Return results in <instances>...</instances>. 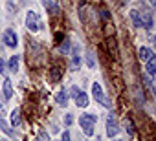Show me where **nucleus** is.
Wrapping results in <instances>:
<instances>
[{"label":"nucleus","instance_id":"13","mask_svg":"<svg viewBox=\"0 0 156 141\" xmlns=\"http://www.w3.org/2000/svg\"><path fill=\"white\" fill-rule=\"evenodd\" d=\"M151 55H154V53H152V50H151V48H147V46H141V48H140V51H138V57H140L143 62H145Z\"/></svg>","mask_w":156,"mask_h":141},{"label":"nucleus","instance_id":"26","mask_svg":"<svg viewBox=\"0 0 156 141\" xmlns=\"http://www.w3.org/2000/svg\"><path fill=\"white\" fill-rule=\"evenodd\" d=\"M39 137H41V139H50V136H48L44 130H41V132H39Z\"/></svg>","mask_w":156,"mask_h":141},{"label":"nucleus","instance_id":"23","mask_svg":"<svg viewBox=\"0 0 156 141\" xmlns=\"http://www.w3.org/2000/svg\"><path fill=\"white\" fill-rule=\"evenodd\" d=\"M125 126H127L129 134H130V136H134V128H132V123H130V121H125Z\"/></svg>","mask_w":156,"mask_h":141},{"label":"nucleus","instance_id":"7","mask_svg":"<svg viewBox=\"0 0 156 141\" xmlns=\"http://www.w3.org/2000/svg\"><path fill=\"white\" fill-rule=\"evenodd\" d=\"M73 99H75V105L79 106V108H87V106H88V103H90V101H88V95H87L85 92H81V90L77 92V95H75Z\"/></svg>","mask_w":156,"mask_h":141},{"label":"nucleus","instance_id":"10","mask_svg":"<svg viewBox=\"0 0 156 141\" xmlns=\"http://www.w3.org/2000/svg\"><path fill=\"white\" fill-rule=\"evenodd\" d=\"M55 103L59 106H66L68 105V92L66 90H59L57 95H55Z\"/></svg>","mask_w":156,"mask_h":141},{"label":"nucleus","instance_id":"3","mask_svg":"<svg viewBox=\"0 0 156 141\" xmlns=\"http://www.w3.org/2000/svg\"><path fill=\"white\" fill-rule=\"evenodd\" d=\"M92 95H94V99H96L98 103H101L103 106H110V103H108V99L105 97V92H103V88H101L99 83H94V84H92Z\"/></svg>","mask_w":156,"mask_h":141},{"label":"nucleus","instance_id":"14","mask_svg":"<svg viewBox=\"0 0 156 141\" xmlns=\"http://www.w3.org/2000/svg\"><path fill=\"white\" fill-rule=\"evenodd\" d=\"M4 97L6 99H11L13 97V86H11V81L9 79L4 81Z\"/></svg>","mask_w":156,"mask_h":141},{"label":"nucleus","instance_id":"17","mask_svg":"<svg viewBox=\"0 0 156 141\" xmlns=\"http://www.w3.org/2000/svg\"><path fill=\"white\" fill-rule=\"evenodd\" d=\"M59 79H61L59 68H53V70H51V81H53V83H59Z\"/></svg>","mask_w":156,"mask_h":141},{"label":"nucleus","instance_id":"18","mask_svg":"<svg viewBox=\"0 0 156 141\" xmlns=\"http://www.w3.org/2000/svg\"><path fill=\"white\" fill-rule=\"evenodd\" d=\"M72 64H73V68H72V70H79V64H81V59H79V57H77V55H75V57H73V60H72Z\"/></svg>","mask_w":156,"mask_h":141},{"label":"nucleus","instance_id":"1","mask_svg":"<svg viewBox=\"0 0 156 141\" xmlns=\"http://www.w3.org/2000/svg\"><path fill=\"white\" fill-rule=\"evenodd\" d=\"M98 123V115L96 114H83L79 117V125H81V130L87 134V136H92L94 134V126Z\"/></svg>","mask_w":156,"mask_h":141},{"label":"nucleus","instance_id":"25","mask_svg":"<svg viewBox=\"0 0 156 141\" xmlns=\"http://www.w3.org/2000/svg\"><path fill=\"white\" fill-rule=\"evenodd\" d=\"M77 92H79V88H77V86H72V88H70V95H72V97H75Z\"/></svg>","mask_w":156,"mask_h":141},{"label":"nucleus","instance_id":"28","mask_svg":"<svg viewBox=\"0 0 156 141\" xmlns=\"http://www.w3.org/2000/svg\"><path fill=\"white\" fill-rule=\"evenodd\" d=\"M149 4H151V6L154 8V6H156V0H149Z\"/></svg>","mask_w":156,"mask_h":141},{"label":"nucleus","instance_id":"16","mask_svg":"<svg viewBox=\"0 0 156 141\" xmlns=\"http://www.w3.org/2000/svg\"><path fill=\"white\" fill-rule=\"evenodd\" d=\"M0 128H2V130H4V132L8 134V136H13V132H11V128L8 126V123H6L4 119H0Z\"/></svg>","mask_w":156,"mask_h":141},{"label":"nucleus","instance_id":"5","mask_svg":"<svg viewBox=\"0 0 156 141\" xmlns=\"http://www.w3.org/2000/svg\"><path fill=\"white\" fill-rule=\"evenodd\" d=\"M2 39H4V44H6L8 48H17V44H19L17 33H15V29H11V28H6V29H4Z\"/></svg>","mask_w":156,"mask_h":141},{"label":"nucleus","instance_id":"27","mask_svg":"<svg viewBox=\"0 0 156 141\" xmlns=\"http://www.w3.org/2000/svg\"><path fill=\"white\" fill-rule=\"evenodd\" d=\"M61 137H62L64 141H68V139H70V132H62V136H61Z\"/></svg>","mask_w":156,"mask_h":141},{"label":"nucleus","instance_id":"2","mask_svg":"<svg viewBox=\"0 0 156 141\" xmlns=\"http://www.w3.org/2000/svg\"><path fill=\"white\" fill-rule=\"evenodd\" d=\"M119 134V125H118V119L114 114H108L107 117V136L108 137H116Z\"/></svg>","mask_w":156,"mask_h":141},{"label":"nucleus","instance_id":"20","mask_svg":"<svg viewBox=\"0 0 156 141\" xmlns=\"http://www.w3.org/2000/svg\"><path fill=\"white\" fill-rule=\"evenodd\" d=\"M87 62H88V68H94L96 64H94V57H92V53H87Z\"/></svg>","mask_w":156,"mask_h":141},{"label":"nucleus","instance_id":"9","mask_svg":"<svg viewBox=\"0 0 156 141\" xmlns=\"http://www.w3.org/2000/svg\"><path fill=\"white\" fill-rule=\"evenodd\" d=\"M145 62H147V66H145V68H147V75L154 77V75H156V57H154V55H151Z\"/></svg>","mask_w":156,"mask_h":141},{"label":"nucleus","instance_id":"24","mask_svg":"<svg viewBox=\"0 0 156 141\" xmlns=\"http://www.w3.org/2000/svg\"><path fill=\"white\" fill-rule=\"evenodd\" d=\"M61 50H62V51H68V50H70V40H68V39H66V40L62 42V46H61Z\"/></svg>","mask_w":156,"mask_h":141},{"label":"nucleus","instance_id":"6","mask_svg":"<svg viewBox=\"0 0 156 141\" xmlns=\"http://www.w3.org/2000/svg\"><path fill=\"white\" fill-rule=\"evenodd\" d=\"M44 8H46L48 13H51V15H59V11H61L59 0H44Z\"/></svg>","mask_w":156,"mask_h":141},{"label":"nucleus","instance_id":"8","mask_svg":"<svg viewBox=\"0 0 156 141\" xmlns=\"http://www.w3.org/2000/svg\"><path fill=\"white\" fill-rule=\"evenodd\" d=\"M140 13H141V22H143V28L152 29V17H151V13H149L145 8H141V9H140Z\"/></svg>","mask_w":156,"mask_h":141},{"label":"nucleus","instance_id":"4","mask_svg":"<svg viewBox=\"0 0 156 141\" xmlns=\"http://www.w3.org/2000/svg\"><path fill=\"white\" fill-rule=\"evenodd\" d=\"M26 28L31 33H37L39 31V15L35 11H28L26 13Z\"/></svg>","mask_w":156,"mask_h":141},{"label":"nucleus","instance_id":"22","mask_svg":"<svg viewBox=\"0 0 156 141\" xmlns=\"http://www.w3.org/2000/svg\"><path fill=\"white\" fill-rule=\"evenodd\" d=\"M72 121H73V115H72V114H66V115H64V123L70 126V125H72Z\"/></svg>","mask_w":156,"mask_h":141},{"label":"nucleus","instance_id":"19","mask_svg":"<svg viewBox=\"0 0 156 141\" xmlns=\"http://www.w3.org/2000/svg\"><path fill=\"white\" fill-rule=\"evenodd\" d=\"M6 72H8V68H6V60H4V59H0V74L6 75Z\"/></svg>","mask_w":156,"mask_h":141},{"label":"nucleus","instance_id":"15","mask_svg":"<svg viewBox=\"0 0 156 141\" xmlns=\"http://www.w3.org/2000/svg\"><path fill=\"white\" fill-rule=\"evenodd\" d=\"M11 126H20V108H15L11 112Z\"/></svg>","mask_w":156,"mask_h":141},{"label":"nucleus","instance_id":"21","mask_svg":"<svg viewBox=\"0 0 156 141\" xmlns=\"http://www.w3.org/2000/svg\"><path fill=\"white\" fill-rule=\"evenodd\" d=\"M17 8H19V0H9V9L17 11Z\"/></svg>","mask_w":156,"mask_h":141},{"label":"nucleus","instance_id":"11","mask_svg":"<svg viewBox=\"0 0 156 141\" xmlns=\"http://www.w3.org/2000/svg\"><path fill=\"white\" fill-rule=\"evenodd\" d=\"M130 20H132V24H134L136 28H141V26H143V22H141V13H140V9H130Z\"/></svg>","mask_w":156,"mask_h":141},{"label":"nucleus","instance_id":"12","mask_svg":"<svg viewBox=\"0 0 156 141\" xmlns=\"http://www.w3.org/2000/svg\"><path fill=\"white\" fill-rule=\"evenodd\" d=\"M19 60H20L19 55H13V57L9 59L8 66H9V72H11V74H17V72H19Z\"/></svg>","mask_w":156,"mask_h":141}]
</instances>
